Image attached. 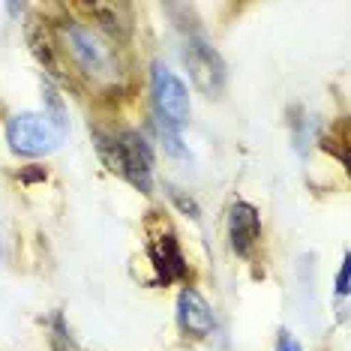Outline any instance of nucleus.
I'll use <instances>...</instances> for the list:
<instances>
[{
    "mask_svg": "<svg viewBox=\"0 0 351 351\" xmlns=\"http://www.w3.org/2000/svg\"><path fill=\"white\" fill-rule=\"evenodd\" d=\"M97 150L108 171L121 174L141 193H150V169H154V154L150 145L138 132H123V135H106L97 132Z\"/></svg>",
    "mask_w": 351,
    "mask_h": 351,
    "instance_id": "obj_1",
    "label": "nucleus"
},
{
    "mask_svg": "<svg viewBox=\"0 0 351 351\" xmlns=\"http://www.w3.org/2000/svg\"><path fill=\"white\" fill-rule=\"evenodd\" d=\"M63 51L73 58V63L82 73L90 78V82H114L117 78V54L114 45L108 39H102L97 30L78 25V21H69L63 27Z\"/></svg>",
    "mask_w": 351,
    "mask_h": 351,
    "instance_id": "obj_2",
    "label": "nucleus"
},
{
    "mask_svg": "<svg viewBox=\"0 0 351 351\" xmlns=\"http://www.w3.org/2000/svg\"><path fill=\"white\" fill-rule=\"evenodd\" d=\"M6 141L15 154L21 156H43L51 154L58 145V132L54 126L39 114H15L6 123Z\"/></svg>",
    "mask_w": 351,
    "mask_h": 351,
    "instance_id": "obj_3",
    "label": "nucleus"
},
{
    "mask_svg": "<svg viewBox=\"0 0 351 351\" xmlns=\"http://www.w3.org/2000/svg\"><path fill=\"white\" fill-rule=\"evenodd\" d=\"M154 102L156 111L169 126H183L189 121V93L178 75H171L162 63L154 66Z\"/></svg>",
    "mask_w": 351,
    "mask_h": 351,
    "instance_id": "obj_4",
    "label": "nucleus"
},
{
    "mask_svg": "<svg viewBox=\"0 0 351 351\" xmlns=\"http://www.w3.org/2000/svg\"><path fill=\"white\" fill-rule=\"evenodd\" d=\"M186 63L193 69L195 84L202 87L207 97H217L226 84V69H222V60L217 58V51L204 43V39H189L186 45Z\"/></svg>",
    "mask_w": 351,
    "mask_h": 351,
    "instance_id": "obj_5",
    "label": "nucleus"
},
{
    "mask_svg": "<svg viewBox=\"0 0 351 351\" xmlns=\"http://www.w3.org/2000/svg\"><path fill=\"white\" fill-rule=\"evenodd\" d=\"M147 255H150V261H154V267H156L159 282H171V279L186 276V261H183V252H180L178 237H174L171 228H165V231H159V234L150 237Z\"/></svg>",
    "mask_w": 351,
    "mask_h": 351,
    "instance_id": "obj_6",
    "label": "nucleus"
},
{
    "mask_svg": "<svg viewBox=\"0 0 351 351\" xmlns=\"http://www.w3.org/2000/svg\"><path fill=\"white\" fill-rule=\"evenodd\" d=\"M261 237V217L252 204L246 202H234L228 207V241H231V250L237 255H250L252 246L258 243Z\"/></svg>",
    "mask_w": 351,
    "mask_h": 351,
    "instance_id": "obj_7",
    "label": "nucleus"
},
{
    "mask_svg": "<svg viewBox=\"0 0 351 351\" xmlns=\"http://www.w3.org/2000/svg\"><path fill=\"white\" fill-rule=\"evenodd\" d=\"M178 322L183 327V333L189 337H207L213 330V313L207 306V300L195 289H183L178 298Z\"/></svg>",
    "mask_w": 351,
    "mask_h": 351,
    "instance_id": "obj_8",
    "label": "nucleus"
},
{
    "mask_svg": "<svg viewBox=\"0 0 351 351\" xmlns=\"http://www.w3.org/2000/svg\"><path fill=\"white\" fill-rule=\"evenodd\" d=\"M30 49H34V54L39 60L49 66V73L54 75H60L63 69H60V45H58V39H54L45 27H30Z\"/></svg>",
    "mask_w": 351,
    "mask_h": 351,
    "instance_id": "obj_9",
    "label": "nucleus"
},
{
    "mask_svg": "<svg viewBox=\"0 0 351 351\" xmlns=\"http://www.w3.org/2000/svg\"><path fill=\"white\" fill-rule=\"evenodd\" d=\"M276 351H303V348H300V342L294 339L291 333L282 330V337H279V342H276Z\"/></svg>",
    "mask_w": 351,
    "mask_h": 351,
    "instance_id": "obj_10",
    "label": "nucleus"
},
{
    "mask_svg": "<svg viewBox=\"0 0 351 351\" xmlns=\"http://www.w3.org/2000/svg\"><path fill=\"white\" fill-rule=\"evenodd\" d=\"M174 195V202H178L180 207H183V210H189V217H198V207H195V202H193V198H183V195H178V193H171Z\"/></svg>",
    "mask_w": 351,
    "mask_h": 351,
    "instance_id": "obj_11",
    "label": "nucleus"
},
{
    "mask_svg": "<svg viewBox=\"0 0 351 351\" xmlns=\"http://www.w3.org/2000/svg\"><path fill=\"white\" fill-rule=\"evenodd\" d=\"M337 291H339V294H346V291H348V265H342V270H339V279H337Z\"/></svg>",
    "mask_w": 351,
    "mask_h": 351,
    "instance_id": "obj_12",
    "label": "nucleus"
}]
</instances>
